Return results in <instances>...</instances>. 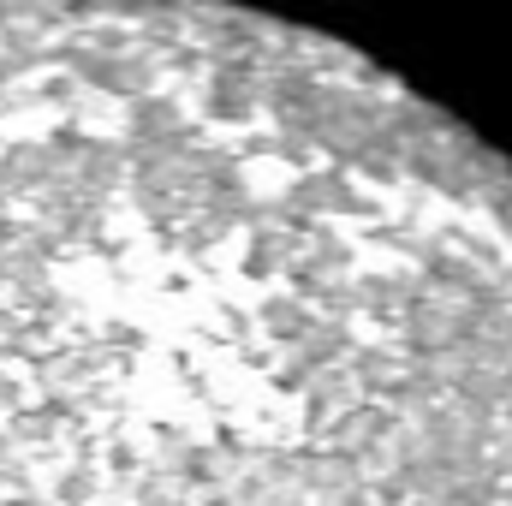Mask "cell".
Listing matches in <instances>:
<instances>
[{
    "label": "cell",
    "instance_id": "1",
    "mask_svg": "<svg viewBox=\"0 0 512 506\" xmlns=\"http://www.w3.org/2000/svg\"><path fill=\"white\" fill-rule=\"evenodd\" d=\"M0 506H512V167L227 0H0Z\"/></svg>",
    "mask_w": 512,
    "mask_h": 506
}]
</instances>
